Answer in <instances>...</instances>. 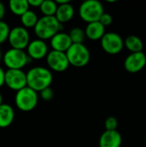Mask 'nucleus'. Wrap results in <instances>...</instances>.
<instances>
[{
	"label": "nucleus",
	"mask_w": 146,
	"mask_h": 147,
	"mask_svg": "<svg viewBox=\"0 0 146 147\" xmlns=\"http://www.w3.org/2000/svg\"><path fill=\"white\" fill-rule=\"evenodd\" d=\"M3 54H2V51H1V49H0V61L2 60V59H3Z\"/></svg>",
	"instance_id": "32"
},
{
	"label": "nucleus",
	"mask_w": 146,
	"mask_h": 147,
	"mask_svg": "<svg viewBox=\"0 0 146 147\" xmlns=\"http://www.w3.org/2000/svg\"><path fill=\"white\" fill-rule=\"evenodd\" d=\"M106 27H104L100 22H95L88 23L85 28L86 37L91 40H102L104 34H106Z\"/></svg>",
	"instance_id": "15"
},
{
	"label": "nucleus",
	"mask_w": 146,
	"mask_h": 147,
	"mask_svg": "<svg viewBox=\"0 0 146 147\" xmlns=\"http://www.w3.org/2000/svg\"><path fill=\"white\" fill-rule=\"evenodd\" d=\"M30 58L24 52V50H19L10 48L7 50L3 57V63L8 69L22 70L24 66L30 61Z\"/></svg>",
	"instance_id": "6"
},
{
	"label": "nucleus",
	"mask_w": 146,
	"mask_h": 147,
	"mask_svg": "<svg viewBox=\"0 0 146 147\" xmlns=\"http://www.w3.org/2000/svg\"><path fill=\"white\" fill-rule=\"evenodd\" d=\"M29 6H33V7H40V5L43 3V0H28Z\"/></svg>",
	"instance_id": "27"
},
{
	"label": "nucleus",
	"mask_w": 146,
	"mask_h": 147,
	"mask_svg": "<svg viewBox=\"0 0 146 147\" xmlns=\"http://www.w3.org/2000/svg\"><path fill=\"white\" fill-rule=\"evenodd\" d=\"M72 44L69 34L63 32L58 33L50 40V45L52 50L63 53H66Z\"/></svg>",
	"instance_id": "13"
},
{
	"label": "nucleus",
	"mask_w": 146,
	"mask_h": 147,
	"mask_svg": "<svg viewBox=\"0 0 146 147\" xmlns=\"http://www.w3.org/2000/svg\"><path fill=\"white\" fill-rule=\"evenodd\" d=\"M55 2L57 3V4H58V5H61V4H65V3H70V1H69V0H56Z\"/></svg>",
	"instance_id": "30"
},
{
	"label": "nucleus",
	"mask_w": 146,
	"mask_h": 147,
	"mask_svg": "<svg viewBox=\"0 0 146 147\" xmlns=\"http://www.w3.org/2000/svg\"><path fill=\"white\" fill-rule=\"evenodd\" d=\"M146 65V55L144 52L130 53L124 61V67L130 73H137Z\"/></svg>",
	"instance_id": "11"
},
{
	"label": "nucleus",
	"mask_w": 146,
	"mask_h": 147,
	"mask_svg": "<svg viewBox=\"0 0 146 147\" xmlns=\"http://www.w3.org/2000/svg\"><path fill=\"white\" fill-rule=\"evenodd\" d=\"M63 24H61L55 16H42L39 18L37 24L34 28V34L38 39L46 40H51L55 34L61 32Z\"/></svg>",
	"instance_id": "2"
},
{
	"label": "nucleus",
	"mask_w": 146,
	"mask_h": 147,
	"mask_svg": "<svg viewBox=\"0 0 146 147\" xmlns=\"http://www.w3.org/2000/svg\"><path fill=\"white\" fill-rule=\"evenodd\" d=\"M29 7L28 0H11L9 2V8L10 11L20 17L29 10Z\"/></svg>",
	"instance_id": "18"
},
{
	"label": "nucleus",
	"mask_w": 146,
	"mask_h": 147,
	"mask_svg": "<svg viewBox=\"0 0 146 147\" xmlns=\"http://www.w3.org/2000/svg\"><path fill=\"white\" fill-rule=\"evenodd\" d=\"M145 144H146V138H145Z\"/></svg>",
	"instance_id": "33"
},
{
	"label": "nucleus",
	"mask_w": 146,
	"mask_h": 147,
	"mask_svg": "<svg viewBox=\"0 0 146 147\" xmlns=\"http://www.w3.org/2000/svg\"><path fill=\"white\" fill-rule=\"evenodd\" d=\"M125 46V42L122 37L114 32H108L104 34L101 40V47L108 54L120 53Z\"/></svg>",
	"instance_id": "8"
},
{
	"label": "nucleus",
	"mask_w": 146,
	"mask_h": 147,
	"mask_svg": "<svg viewBox=\"0 0 146 147\" xmlns=\"http://www.w3.org/2000/svg\"><path fill=\"white\" fill-rule=\"evenodd\" d=\"M104 27H107V26H109L112 24L113 22V17L110 14L108 13H104L101 18H100V21H99Z\"/></svg>",
	"instance_id": "26"
},
{
	"label": "nucleus",
	"mask_w": 146,
	"mask_h": 147,
	"mask_svg": "<svg viewBox=\"0 0 146 147\" xmlns=\"http://www.w3.org/2000/svg\"><path fill=\"white\" fill-rule=\"evenodd\" d=\"M121 144L122 137L117 130L105 131L99 139L100 147H120Z\"/></svg>",
	"instance_id": "14"
},
{
	"label": "nucleus",
	"mask_w": 146,
	"mask_h": 147,
	"mask_svg": "<svg viewBox=\"0 0 146 147\" xmlns=\"http://www.w3.org/2000/svg\"><path fill=\"white\" fill-rule=\"evenodd\" d=\"M74 13H75L74 7L70 3H68L59 5L55 17L61 24H64L65 22H68L73 18Z\"/></svg>",
	"instance_id": "17"
},
{
	"label": "nucleus",
	"mask_w": 146,
	"mask_h": 147,
	"mask_svg": "<svg viewBox=\"0 0 146 147\" xmlns=\"http://www.w3.org/2000/svg\"><path fill=\"white\" fill-rule=\"evenodd\" d=\"M4 15H5V6L2 2H0V21H3Z\"/></svg>",
	"instance_id": "29"
},
{
	"label": "nucleus",
	"mask_w": 146,
	"mask_h": 147,
	"mask_svg": "<svg viewBox=\"0 0 146 147\" xmlns=\"http://www.w3.org/2000/svg\"><path fill=\"white\" fill-rule=\"evenodd\" d=\"M27 54L31 59H41L46 58L48 54V47L45 40L36 39L28 44L27 47Z\"/></svg>",
	"instance_id": "12"
},
{
	"label": "nucleus",
	"mask_w": 146,
	"mask_h": 147,
	"mask_svg": "<svg viewBox=\"0 0 146 147\" xmlns=\"http://www.w3.org/2000/svg\"><path fill=\"white\" fill-rule=\"evenodd\" d=\"M5 84L10 90L19 91L28 86L27 73L22 70L8 69L5 71Z\"/></svg>",
	"instance_id": "9"
},
{
	"label": "nucleus",
	"mask_w": 146,
	"mask_h": 147,
	"mask_svg": "<svg viewBox=\"0 0 146 147\" xmlns=\"http://www.w3.org/2000/svg\"><path fill=\"white\" fill-rule=\"evenodd\" d=\"M46 63L48 67L56 72H63L66 71L70 65L66 53L52 50L46 56Z\"/></svg>",
	"instance_id": "10"
},
{
	"label": "nucleus",
	"mask_w": 146,
	"mask_h": 147,
	"mask_svg": "<svg viewBox=\"0 0 146 147\" xmlns=\"http://www.w3.org/2000/svg\"><path fill=\"white\" fill-rule=\"evenodd\" d=\"M59 5L52 0H43L42 4L40 7V12L44 16H55Z\"/></svg>",
	"instance_id": "20"
},
{
	"label": "nucleus",
	"mask_w": 146,
	"mask_h": 147,
	"mask_svg": "<svg viewBox=\"0 0 146 147\" xmlns=\"http://www.w3.org/2000/svg\"><path fill=\"white\" fill-rule=\"evenodd\" d=\"M9 26L4 21H0V44H3L9 38L10 33Z\"/></svg>",
	"instance_id": "23"
},
{
	"label": "nucleus",
	"mask_w": 146,
	"mask_h": 147,
	"mask_svg": "<svg viewBox=\"0 0 146 147\" xmlns=\"http://www.w3.org/2000/svg\"><path fill=\"white\" fill-rule=\"evenodd\" d=\"M1 104H3V96H2V95L0 93V105Z\"/></svg>",
	"instance_id": "31"
},
{
	"label": "nucleus",
	"mask_w": 146,
	"mask_h": 147,
	"mask_svg": "<svg viewBox=\"0 0 146 147\" xmlns=\"http://www.w3.org/2000/svg\"><path fill=\"white\" fill-rule=\"evenodd\" d=\"M69 35L73 44H83V41L86 38L85 31L79 27L73 28L70 31Z\"/></svg>",
	"instance_id": "22"
},
{
	"label": "nucleus",
	"mask_w": 146,
	"mask_h": 147,
	"mask_svg": "<svg viewBox=\"0 0 146 147\" xmlns=\"http://www.w3.org/2000/svg\"><path fill=\"white\" fill-rule=\"evenodd\" d=\"M40 97L44 100V101H51L52 98H53V96H54V93H53V90L49 87V88H46L45 90H43L42 91L40 92Z\"/></svg>",
	"instance_id": "25"
},
{
	"label": "nucleus",
	"mask_w": 146,
	"mask_h": 147,
	"mask_svg": "<svg viewBox=\"0 0 146 147\" xmlns=\"http://www.w3.org/2000/svg\"><path fill=\"white\" fill-rule=\"evenodd\" d=\"M39 100L38 92L28 86L15 93V103L17 109L22 112H30L35 109Z\"/></svg>",
	"instance_id": "4"
},
{
	"label": "nucleus",
	"mask_w": 146,
	"mask_h": 147,
	"mask_svg": "<svg viewBox=\"0 0 146 147\" xmlns=\"http://www.w3.org/2000/svg\"><path fill=\"white\" fill-rule=\"evenodd\" d=\"M52 71L43 66H35L31 68L27 72L28 86L36 92H40L43 90L49 88L52 83Z\"/></svg>",
	"instance_id": "1"
},
{
	"label": "nucleus",
	"mask_w": 146,
	"mask_h": 147,
	"mask_svg": "<svg viewBox=\"0 0 146 147\" xmlns=\"http://www.w3.org/2000/svg\"><path fill=\"white\" fill-rule=\"evenodd\" d=\"M124 42H125V47L127 48L128 51L131 52V53L143 52V48H144L143 41L137 35L132 34L127 36L124 40Z\"/></svg>",
	"instance_id": "19"
},
{
	"label": "nucleus",
	"mask_w": 146,
	"mask_h": 147,
	"mask_svg": "<svg viewBox=\"0 0 146 147\" xmlns=\"http://www.w3.org/2000/svg\"><path fill=\"white\" fill-rule=\"evenodd\" d=\"M5 84V71L0 66V88Z\"/></svg>",
	"instance_id": "28"
},
{
	"label": "nucleus",
	"mask_w": 146,
	"mask_h": 147,
	"mask_svg": "<svg viewBox=\"0 0 146 147\" xmlns=\"http://www.w3.org/2000/svg\"><path fill=\"white\" fill-rule=\"evenodd\" d=\"M8 41L11 47V48L24 50L28 47L30 43V36L29 33L22 26H16L11 28Z\"/></svg>",
	"instance_id": "7"
},
{
	"label": "nucleus",
	"mask_w": 146,
	"mask_h": 147,
	"mask_svg": "<svg viewBox=\"0 0 146 147\" xmlns=\"http://www.w3.org/2000/svg\"><path fill=\"white\" fill-rule=\"evenodd\" d=\"M70 65L83 67L90 61V52L84 44H72L66 52Z\"/></svg>",
	"instance_id": "5"
},
{
	"label": "nucleus",
	"mask_w": 146,
	"mask_h": 147,
	"mask_svg": "<svg viewBox=\"0 0 146 147\" xmlns=\"http://www.w3.org/2000/svg\"><path fill=\"white\" fill-rule=\"evenodd\" d=\"M106 131H115L118 127V120L114 116H109L104 122Z\"/></svg>",
	"instance_id": "24"
},
{
	"label": "nucleus",
	"mask_w": 146,
	"mask_h": 147,
	"mask_svg": "<svg viewBox=\"0 0 146 147\" xmlns=\"http://www.w3.org/2000/svg\"><path fill=\"white\" fill-rule=\"evenodd\" d=\"M38 20L39 18L35 12L30 9L21 16V22L22 24V27H24L25 28H34L38 22Z\"/></svg>",
	"instance_id": "21"
},
{
	"label": "nucleus",
	"mask_w": 146,
	"mask_h": 147,
	"mask_svg": "<svg viewBox=\"0 0 146 147\" xmlns=\"http://www.w3.org/2000/svg\"><path fill=\"white\" fill-rule=\"evenodd\" d=\"M79 16L87 23L99 22L101 16L105 13L104 7L100 1L86 0L83 2L78 9Z\"/></svg>",
	"instance_id": "3"
},
{
	"label": "nucleus",
	"mask_w": 146,
	"mask_h": 147,
	"mask_svg": "<svg viewBox=\"0 0 146 147\" xmlns=\"http://www.w3.org/2000/svg\"><path fill=\"white\" fill-rule=\"evenodd\" d=\"M15 119L14 109L8 103L0 105V128H6L9 127Z\"/></svg>",
	"instance_id": "16"
}]
</instances>
